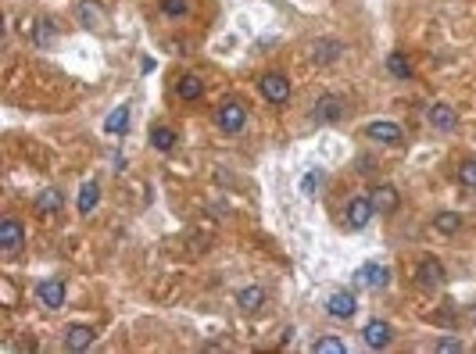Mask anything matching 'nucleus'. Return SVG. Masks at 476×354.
I'll return each instance as SVG.
<instances>
[{"label":"nucleus","instance_id":"obj_25","mask_svg":"<svg viewBox=\"0 0 476 354\" xmlns=\"http://www.w3.org/2000/svg\"><path fill=\"white\" fill-rule=\"evenodd\" d=\"M387 72H391L394 79H412V65H408V57L401 50H394L391 57H387Z\"/></svg>","mask_w":476,"mask_h":354},{"label":"nucleus","instance_id":"obj_18","mask_svg":"<svg viewBox=\"0 0 476 354\" xmlns=\"http://www.w3.org/2000/svg\"><path fill=\"white\" fill-rule=\"evenodd\" d=\"M62 208H65V193H62V190H43V193L36 197V215H43V219L57 215Z\"/></svg>","mask_w":476,"mask_h":354},{"label":"nucleus","instance_id":"obj_22","mask_svg":"<svg viewBox=\"0 0 476 354\" xmlns=\"http://www.w3.org/2000/svg\"><path fill=\"white\" fill-rule=\"evenodd\" d=\"M129 129V108H115L108 118H104V133H111V136H122Z\"/></svg>","mask_w":476,"mask_h":354},{"label":"nucleus","instance_id":"obj_23","mask_svg":"<svg viewBox=\"0 0 476 354\" xmlns=\"http://www.w3.org/2000/svg\"><path fill=\"white\" fill-rule=\"evenodd\" d=\"M433 229H437V233H444V236H455V233L462 229V215H459V212H437Z\"/></svg>","mask_w":476,"mask_h":354},{"label":"nucleus","instance_id":"obj_8","mask_svg":"<svg viewBox=\"0 0 476 354\" xmlns=\"http://www.w3.org/2000/svg\"><path fill=\"white\" fill-rule=\"evenodd\" d=\"M36 297H40L43 308L57 311V308L65 304V283H62V279H40V283H36Z\"/></svg>","mask_w":476,"mask_h":354},{"label":"nucleus","instance_id":"obj_17","mask_svg":"<svg viewBox=\"0 0 476 354\" xmlns=\"http://www.w3.org/2000/svg\"><path fill=\"white\" fill-rule=\"evenodd\" d=\"M340 50H344V43H337V40H315L312 43V61L315 65H330V61L340 57Z\"/></svg>","mask_w":476,"mask_h":354},{"label":"nucleus","instance_id":"obj_15","mask_svg":"<svg viewBox=\"0 0 476 354\" xmlns=\"http://www.w3.org/2000/svg\"><path fill=\"white\" fill-rule=\"evenodd\" d=\"M33 43H36V50H54V47H57V29H54L47 18H36V22H33Z\"/></svg>","mask_w":476,"mask_h":354},{"label":"nucleus","instance_id":"obj_1","mask_svg":"<svg viewBox=\"0 0 476 354\" xmlns=\"http://www.w3.org/2000/svg\"><path fill=\"white\" fill-rule=\"evenodd\" d=\"M215 126L226 133V136H236L244 126H247V111L240 101H222L219 111H215Z\"/></svg>","mask_w":476,"mask_h":354},{"label":"nucleus","instance_id":"obj_5","mask_svg":"<svg viewBox=\"0 0 476 354\" xmlns=\"http://www.w3.org/2000/svg\"><path fill=\"white\" fill-rule=\"evenodd\" d=\"M354 311H359V301H354L351 290H337V293H330V301H326V315L337 318V322L351 318Z\"/></svg>","mask_w":476,"mask_h":354},{"label":"nucleus","instance_id":"obj_29","mask_svg":"<svg viewBox=\"0 0 476 354\" xmlns=\"http://www.w3.org/2000/svg\"><path fill=\"white\" fill-rule=\"evenodd\" d=\"M437 351H440V354H459V351H462V340L444 337V340H437Z\"/></svg>","mask_w":476,"mask_h":354},{"label":"nucleus","instance_id":"obj_3","mask_svg":"<svg viewBox=\"0 0 476 354\" xmlns=\"http://www.w3.org/2000/svg\"><path fill=\"white\" fill-rule=\"evenodd\" d=\"M373 215H376V208H373V200L369 197H351L347 200V208H344V222H347V229H366L369 222H373Z\"/></svg>","mask_w":476,"mask_h":354},{"label":"nucleus","instance_id":"obj_20","mask_svg":"<svg viewBox=\"0 0 476 354\" xmlns=\"http://www.w3.org/2000/svg\"><path fill=\"white\" fill-rule=\"evenodd\" d=\"M97 200H101V186L90 179V183H82L79 186V197H75V208H79V215H90L94 208H97Z\"/></svg>","mask_w":476,"mask_h":354},{"label":"nucleus","instance_id":"obj_30","mask_svg":"<svg viewBox=\"0 0 476 354\" xmlns=\"http://www.w3.org/2000/svg\"><path fill=\"white\" fill-rule=\"evenodd\" d=\"M319 183H322V172H308L305 183H301V190H305L308 197H315V186H319Z\"/></svg>","mask_w":476,"mask_h":354},{"label":"nucleus","instance_id":"obj_4","mask_svg":"<svg viewBox=\"0 0 476 354\" xmlns=\"http://www.w3.org/2000/svg\"><path fill=\"white\" fill-rule=\"evenodd\" d=\"M344 97H337V94H322L319 101H315V111H312V118L315 122H340L344 118Z\"/></svg>","mask_w":476,"mask_h":354},{"label":"nucleus","instance_id":"obj_12","mask_svg":"<svg viewBox=\"0 0 476 354\" xmlns=\"http://www.w3.org/2000/svg\"><path fill=\"white\" fill-rule=\"evenodd\" d=\"M362 136H369V140H376V143H398L405 133H401L398 122H369V126L362 129Z\"/></svg>","mask_w":476,"mask_h":354},{"label":"nucleus","instance_id":"obj_13","mask_svg":"<svg viewBox=\"0 0 476 354\" xmlns=\"http://www.w3.org/2000/svg\"><path fill=\"white\" fill-rule=\"evenodd\" d=\"M94 330L90 326H68V333H65V351H72V354H79V351H90L94 347Z\"/></svg>","mask_w":476,"mask_h":354},{"label":"nucleus","instance_id":"obj_16","mask_svg":"<svg viewBox=\"0 0 476 354\" xmlns=\"http://www.w3.org/2000/svg\"><path fill=\"white\" fill-rule=\"evenodd\" d=\"M369 200H373L376 215H391V212L398 208V200H401V197H398V190H394V186H376Z\"/></svg>","mask_w":476,"mask_h":354},{"label":"nucleus","instance_id":"obj_9","mask_svg":"<svg viewBox=\"0 0 476 354\" xmlns=\"http://www.w3.org/2000/svg\"><path fill=\"white\" fill-rule=\"evenodd\" d=\"M415 283H419L423 290H437L444 283V265L437 258H423L419 269H415Z\"/></svg>","mask_w":476,"mask_h":354},{"label":"nucleus","instance_id":"obj_26","mask_svg":"<svg viewBox=\"0 0 476 354\" xmlns=\"http://www.w3.org/2000/svg\"><path fill=\"white\" fill-rule=\"evenodd\" d=\"M312 351H315V354H344L347 347H344L340 337H319V340L312 344Z\"/></svg>","mask_w":476,"mask_h":354},{"label":"nucleus","instance_id":"obj_10","mask_svg":"<svg viewBox=\"0 0 476 354\" xmlns=\"http://www.w3.org/2000/svg\"><path fill=\"white\" fill-rule=\"evenodd\" d=\"M22 240H25V233H22L18 219H4V222H0V247H4L8 254H18Z\"/></svg>","mask_w":476,"mask_h":354},{"label":"nucleus","instance_id":"obj_28","mask_svg":"<svg viewBox=\"0 0 476 354\" xmlns=\"http://www.w3.org/2000/svg\"><path fill=\"white\" fill-rule=\"evenodd\" d=\"M459 183L469 186V190H476V161H462L459 165Z\"/></svg>","mask_w":476,"mask_h":354},{"label":"nucleus","instance_id":"obj_19","mask_svg":"<svg viewBox=\"0 0 476 354\" xmlns=\"http://www.w3.org/2000/svg\"><path fill=\"white\" fill-rule=\"evenodd\" d=\"M261 304H265V290L261 286H244L240 293H236V308L247 311V315H254Z\"/></svg>","mask_w":476,"mask_h":354},{"label":"nucleus","instance_id":"obj_27","mask_svg":"<svg viewBox=\"0 0 476 354\" xmlns=\"http://www.w3.org/2000/svg\"><path fill=\"white\" fill-rule=\"evenodd\" d=\"M158 8L165 18H183L190 15V0H158Z\"/></svg>","mask_w":476,"mask_h":354},{"label":"nucleus","instance_id":"obj_21","mask_svg":"<svg viewBox=\"0 0 476 354\" xmlns=\"http://www.w3.org/2000/svg\"><path fill=\"white\" fill-rule=\"evenodd\" d=\"M175 143H180V133H175L172 126H154V129H151V147H154V151L168 154Z\"/></svg>","mask_w":476,"mask_h":354},{"label":"nucleus","instance_id":"obj_2","mask_svg":"<svg viewBox=\"0 0 476 354\" xmlns=\"http://www.w3.org/2000/svg\"><path fill=\"white\" fill-rule=\"evenodd\" d=\"M258 90H261V97L269 104H287L290 101V79L283 72H265L258 79Z\"/></svg>","mask_w":476,"mask_h":354},{"label":"nucleus","instance_id":"obj_24","mask_svg":"<svg viewBox=\"0 0 476 354\" xmlns=\"http://www.w3.org/2000/svg\"><path fill=\"white\" fill-rule=\"evenodd\" d=\"M175 94H180L183 101H197V97L204 94V82H201V75H183L180 82H175Z\"/></svg>","mask_w":476,"mask_h":354},{"label":"nucleus","instance_id":"obj_6","mask_svg":"<svg viewBox=\"0 0 476 354\" xmlns=\"http://www.w3.org/2000/svg\"><path fill=\"white\" fill-rule=\"evenodd\" d=\"M354 283L366 286V290H383L387 283H391V272H387V265L369 261V265H362V269L354 272Z\"/></svg>","mask_w":476,"mask_h":354},{"label":"nucleus","instance_id":"obj_11","mask_svg":"<svg viewBox=\"0 0 476 354\" xmlns=\"http://www.w3.org/2000/svg\"><path fill=\"white\" fill-rule=\"evenodd\" d=\"M426 118H430V126L440 129V133H452V129L459 126V115H455L452 104H433V108H426Z\"/></svg>","mask_w":476,"mask_h":354},{"label":"nucleus","instance_id":"obj_14","mask_svg":"<svg viewBox=\"0 0 476 354\" xmlns=\"http://www.w3.org/2000/svg\"><path fill=\"white\" fill-rule=\"evenodd\" d=\"M75 18H79V25L101 29V22H104V8L97 4V0H79V4H75Z\"/></svg>","mask_w":476,"mask_h":354},{"label":"nucleus","instance_id":"obj_31","mask_svg":"<svg viewBox=\"0 0 476 354\" xmlns=\"http://www.w3.org/2000/svg\"><path fill=\"white\" fill-rule=\"evenodd\" d=\"M376 168V161H369V158H359V172H373Z\"/></svg>","mask_w":476,"mask_h":354},{"label":"nucleus","instance_id":"obj_7","mask_svg":"<svg viewBox=\"0 0 476 354\" xmlns=\"http://www.w3.org/2000/svg\"><path fill=\"white\" fill-rule=\"evenodd\" d=\"M362 340H366V347H373V351H383V347H391V340H394V330L387 326L383 318H373V322H366V330H362Z\"/></svg>","mask_w":476,"mask_h":354}]
</instances>
